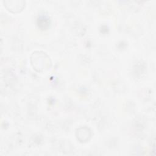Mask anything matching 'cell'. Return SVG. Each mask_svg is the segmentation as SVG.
<instances>
[{
	"mask_svg": "<svg viewBox=\"0 0 156 156\" xmlns=\"http://www.w3.org/2000/svg\"><path fill=\"white\" fill-rule=\"evenodd\" d=\"M38 26L42 29H46L49 26V18L46 16H41L38 18Z\"/></svg>",
	"mask_w": 156,
	"mask_h": 156,
	"instance_id": "obj_1",
	"label": "cell"
}]
</instances>
